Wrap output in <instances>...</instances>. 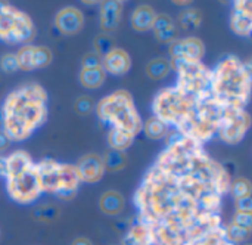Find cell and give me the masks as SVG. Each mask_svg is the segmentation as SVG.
<instances>
[{"mask_svg":"<svg viewBox=\"0 0 252 245\" xmlns=\"http://www.w3.org/2000/svg\"><path fill=\"white\" fill-rule=\"evenodd\" d=\"M232 109L220 102L213 90L192 92L180 87H167L154 99L155 117L162 123L173 124L179 133L188 139L202 143L211 139ZM241 109V108H238Z\"/></svg>","mask_w":252,"mask_h":245,"instance_id":"cell-1","label":"cell"},{"mask_svg":"<svg viewBox=\"0 0 252 245\" xmlns=\"http://www.w3.org/2000/svg\"><path fill=\"white\" fill-rule=\"evenodd\" d=\"M47 118V93L37 83L13 90L1 106L3 132L10 140L28 139Z\"/></svg>","mask_w":252,"mask_h":245,"instance_id":"cell-2","label":"cell"},{"mask_svg":"<svg viewBox=\"0 0 252 245\" xmlns=\"http://www.w3.org/2000/svg\"><path fill=\"white\" fill-rule=\"evenodd\" d=\"M211 90L227 106L244 109L251 90L250 70L236 56H227L211 72Z\"/></svg>","mask_w":252,"mask_h":245,"instance_id":"cell-3","label":"cell"},{"mask_svg":"<svg viewBox=\"0 0 252 245\" xmlns=\"http://www.w3.org/2000/svg\"><path fill=\"white\" fill-rule=\"evenodd\" d=\"M96 114L103 123L112 124V129L127 132L134 138L143 129V123L134 106L131 93L123 89L103 98L96 105Z\"/></svg>","mask_w":252,"mask_h":245,"instance_id":"cell-4","label":"cell"},{"mask_svg":"<svg viewBox=\"0 0 252 245\" xmlns=\"http://www.w3.org/2000/svg\"><path fill=\"white\" fill-rule=\"evenodd\" d=\"M34 169L38 176L41 192L55 194L63 201H69L77 195L80 179L77 176L75 166L46 158L40 163H34Z\"/></svg>","mask_w":252,"mask_h":245,"instance_id":"cell-5","label":"cell"},{"mask_svg":"<svg viewBox=\"0 0 252 245\" xmlns=\"http://www.w3.org/2000/svg\"><path fill=\"white\" fill-rule=\"evenodd\" d=\"M35 35L31 18L9 3L0 1V40L6 43H30Z\"/></svg>","mask_w":252,"mask_h":245,"instance_id":"cell-6","label":"cell"},{"mask_svg":"<svg viewBox=\"0 0 252 245\" xmlns=\"http://www.w3.org/2000/svg\"><path fill=\"white\" fill-rule=\"evenodd\" d=\"M7 194L13 201L19 204H30L40 197L41 189L34 163L21 173L7 177Z\"/></svg>","mask_w":252,"mask_h":245,"instance_id":"cell-7","label":"cell"},{"mask_svg":"<svg viewBox=\"0 0 252 245\" xmlns=\"http://www.w3.org/2000/svg\"><path fill=\"white\" fill-rule=\"evenodd\" d=\"M251 124V118L250 115L244 111V109H232L226 114V117L223 118L220 127H219V135L220 138L230 145L239 143L245 133L248 132Z\"/></svg>","mask_w":252,"mask_h":245,"instance_id":"cell-8","label":"cell"},{"mask_svg":"<svg viewBox=\"0 0 252 245\" xmlns=\"http://www.w3.org/2000/svg\"><path fill=\"white\" fill-rule=\"evenodd\" d=\"M168 52L173 59L201 62V59L205 53V46L198 37H188V38H182V40H174L170 44Z\"/></svg>","mask_w":252,"mask_h":245,"instance_id":"cell-9","label":"cell"},{"mask_svg":"<svg viewBox=\"0 0 252 245\" xmlns=\"http://www.w3.org/2000/svg\"><path fill=\"white\" fill-rule=\"evenodd\" d=\"M75 172L77 176L81 182L86 183H96L99 182L103 175H105V166H103V160L100 155L97 154H86L83 155L77 164H75Z\"/></svg>","mask_w":252,"mask_h":245,"instance_id":"cell-10","label":"cell"},{"mask_svg":"<svg viewBox=\"0 0 252 245\" xmlns=\"http://www.w3.org/2000/svg\"><path fill=\"white\" fill-rule=\"evenodd\" d=\"M83 25H84L83 12L72 6L61 9L55 16V27L63 35H72L80 33Z\"/></svg>","mask_w":252,"mask_h":245,"instance_id":"cell-11","label":"cell"},{"mask_svg":"<svg viewBox=\"0 0 252 245\" xmlns=\"http://www.w3.org/2000/svg\"><path fill=\"white\" fill-rule=\"evenodd\" d=\"M230 27L238 35L248 37L252 31L251 1H236L230 18Z\"/></svg>","mask_w":252,"mask_h":245,"instance_id":"cell-12","label":"cell"},{"mask_svg":"<svg viewBox=\"0 0 252 245\" xmlns=\"http://www.w3.org/2000/svg\"><path fill=\"white\" fill-rule=\"evenodd\" d=\"M131 67V58L130 55L123 49H112L109 53H106L102 58V68L105 72H109L112 75H124L128 72Z\"/></svg>","mask_w":252,"mask_h":245,"instance_id":"cell-13","label":"cell"},{"mask_svg":"<svg viewBox=\"0 0 252 245\" xmlns=\"http://www.w3.org/2000/svg\"><path fill=\"white\" fill-rule=\"evenodd\" d=\"M124 12V3L118 0H106L100 6V28L105 33L114 31L120 22Z\"/></svg>","mask_w":252,"mask_h":245,"instance_id":"cell-14","label":"cell"},{"mask_svg":"<svg viewBox=\"0 0 252 245\" xmlns=\"http://www.w3.org/2000/svg\"><path fill=\"white\" fill-rule=\"evenodd\" d=\"M155 16H157V12L154 10L152 6H149V4H140L131 13V19H130L131 28L134 31H139V33L149 31V30H152Z\"/></svg>","mask_w":252,"mask_h":245,"instance_id":"cell-15","label":"cell"},{"mask_svg":"<svg viewBox=\"0 0 252 245\" xmlns=\"http://www.w3.org/2000/svg\"><path fill=\"white\" fill-rule=\"evenodd\" d=\"M126 207V200L118 191H106L99 200V209L108 216H118Z\"/></svg>","mask_w":252,"mask_h":245,"instance_id":"cell-16","label":"cell"},{"mask_svg":"<svg viewBox=\"0 0 252 245\" xmlns=\"http://www.w3.org/2000/svg\"><path fill=\"white\" fill-rule=\"evenodd\" d=\"M6 163H7V175H6V179H7V177H12L18 173H21L27 167H30L32 164V160L28 152L19 149V151L12 152L6 158Z\"/></svg>","mask_w":252,"mask_h":245,"instance_id":"cell-17","label":"cell"},{"mask_svg":"<svg viewBox=\"0 0 252 245\" xmlns=\"http://www.w3.org/2000/svg\"><path fill=\"white\" fill-rule=\"evenodd\" d=\"M133 142H134V136L127 133V132H123V130H118V129H111L109 133H108L109 149L124 152L127 148L131 146Z\"/></svg>","mask_w":252,"mask_h":245,"instance_id":"cell-18","label":"cell"},{"mask_svg":"<svg viewBox=\"0 0 252 245\" xmlns=\"http://www.w3.org/2000/svg\"><path fill=\"white\" fill-rule=\"evenodd\" d=\"M80 83L83 87L87 89H97L105 83L106 72L103 68H96V70H81L78 74Z\"/></svg>","mask_w":252,"mask_h":245,"instance_id":"cell-19","label":"cell"},{"mask_svg":"<svg viewBox=\"0 0 252 245\" xmlns=\"http://www.w3.org/2000/svg\"><path fill=\"white\" fill-rule=\"evenodd\" d=\"M171 70V64L165 58H155L148 62L146 65V74L151 80H162L164 77L168 75Z\"/></svg>","mask_w":252,"mask_h":245,"instance_id":"cell-20","label":"cell"},{"mask_svg":"<svg viewBox=\"0 0 252 245\" xmlns=\"http://www.w3.org/2000/svg\"><path fill=\"white\" fill-rule=\"evenodd\" d=\"M102 160H103L105 170H108V172H120L128 163V158H127L126 152H120V151H115V149H108L103 154Z\"/></svg>","mask_w":252,"mask_h":245,"instance_id":"cell-21","label":"cell"},{"mask_svg":"<svg viewBox=\"0 0 252 245\" xmlns=\"http://www.w3.org/2000/svg\"><path fill=\"white\" fill-rule=\"evenodd\" d=\"M201 22H202V13H201V10L195 9V7L185 9L179 15V24L186 31L198 28L201 25Z\"/></svg>","mask_w":252,"mask_h":245,"instance_id":"cell-22","label":"cell"},{"mask_svg":"<svg viewBox=\"0 0 252 245\" xmlns=\"http://www.w3.org/2000/svg\"><path fill=\"white\" fill-rule=\"evenodd\" d=\"M143 130H145L146 136L152 140L162 139L168 135V126L157 117L149 118L146 121V124H143Z\"/></svg>","mask_w":252,"mask_h":245,"instance_id":"cell-23","label":"cell"},{"mask_svg":"<svg viewBox=\"0 0 252 245\" xmlns=\"http://www.w3.org/2000/svg\"><path fill=\"white\" fill-rule=\"evenodd\" d=\"M16 61H18V68L22 71H32L34 70V46L25 44L22 46L16 53Z\"/></svg>","mask_w":252,"mask_h":245,"instance_id":"cell-24","label":"cell"},{"mask_svg":"<svg viewBox=\"0 0 252 245\" xmlns=\"http://www.w3.org/2000/svg\"><path fill=\"white\" fill-rule=\"evenodd\" d=\"M229 191L232 192V195L236 200L238 198H244V197H250L252 194V185L247 177H238L233 182H230Z\"/></svg>","mask_w":252,"mask_h":245,"instance_id":"cell-25","label":"cell"},{"mask_svg":"<svg viewBox=\"0 0 252 245\" xmlns=\"http://www.w3.org/2000/svg\"><path fill=\"white\" fill-rule=\"evenodd\" d=\"M93 46H94V53H97L99 56H105L106 53H109L112 49H115V41L108 35V34H99L94 37V41H93Z\"/></svg>","mask_w":252,"mask_h":245,"instance_id":"cell-26","label":"cell"},{"mask_svg":"<svg viewBox=\"0 0 252 245\" xmlns=\"http://www.w3.org/2000/svg\"><path fill=\"white\" fill-rule=\"evenodd\" d=\"M53 59L52 50L46 46H34V70L46 68Z\"/></svg>","mask_w":252,"mask_h":245,"instance_id":"cell-27","label":"cell"},{"mask_svg":"<svg viewBox=\"0 0 252 245\" xmlns=\"http://www.w3.org/2000/svg\"><path fill=\"white\" fill-rule=\"evenodd\" d=\"M59 216V210L55 207V206H43V207H38L32 211V217L38 222H46V223H50V222H55Z\"/></svg>","mask_w":252,"mask_h":245,"instance_id":"cell-28","label":"cell"},{"mask_svg":"<svg viewBox=\"0 0 252 245\" xmlns=\"http://www.w3.org/2000/svg\"><path fill=\"white\" fill-rule=\"evenodd\" d=\"M250 234H251V231L244 229V228H239V226H236V225H233V223H232V225L227 228V231H226L227 238H229L230 241H233V243H241V241L248 240V238H250Z\"/></svg>","mask_w":252,"mask_h":245,"instance_id":"cell-29","label":"cell"},{"mask_svg":"<svg viewBox=\"0 0 252 245\" xmlns=\"http://www.w3.org/2000/svg\"><path fill=\"white\" fill-rule=\"evenodd\" d=\"M94 101H93V98H90V96H81V98H78L77 101H75V105H74V108H75V111L80 114V115H89L93 109H94Z\"/></svg>","mask_w":252,"mask_h":245,"instance_id":"cell-30","label":"cell"},{"mask_svg":"<svg viewBox=\"0 0 252 245\" xmlns=\"http://www.w3.org/2000/svg\"><path fill=\"white\" fill-rule=\"evenodd\" d=\"M102 68V56L94 52L86 53L81 59V70H96Z\"/></svg>","mask_w":252,"mask_h":245,"instance_id":"cell-31","label":"cell"},{"mask_svg":"<svg viewBox=\"0 0 252 245\" xmlns=\"http://www.w3.org/2000/svg\"><path fill=\"white\" fill-rule=\"evenodd\" d=\"M0 70L6 74H12L16 70H19L15 53H6L0 58Z\"/></svg>","mask_w":252,"mask_h":245,"instance_id":"cell-32","label":"cell"},{"mask_svg":"<svg viewBox=\"0 0 252 245\" xmlns=\"http://www.w3.org/2000/svg\"><path fill=\"white\" fill-rule=\"evenodd\" d=\"M233 225L251 231L252 228V214L251 213H236L233 217Z\"/></svg>","mask_w":252,"mask_h":245,"instance_id":"cell-33","label":"cell"},{"mask_svg":"<svg viewBox=\"0 0 252 245\" xmlns=\"http://www.w3.org/2000/svg\"><path fill=\"white\" fill-rule=\"evenodd\" d=\"M235 207L238 210V213H251L252 214V198L250 197H244V198H238L235 201Z\"/></svg>","mask_w":252,"mask_h":245,"instance_id":"cell-34","label":"cell"},{"mask_svg":"<svg viewBox=\"0 0 252 245\" xmlns=\"http://www.w3.org/2000/svg\"><path fill=\"white\" fill-rule=\"evenodd\" d=\"M10 145V139L7 138V135L0 129V152L6 151Z\"/></svg>","mask_w":252,"mask_h":245,"instance_id":"cell-35","label":"cell"},{"mask_svg":"<svg viewBox=\"0 0 252 245\" xmlns=\"http://www.w3.org/2000/svg\"><path fill=\"white\" fill-rule=\"evenodd\" d=\"M6 175H7V163L4 157H0V176L6 177Z\"/></svg>","mask_w":252,"mask_h":245,"instance_id":"cell-36","label":"cell"},{"mask_svg":"<svg viewBox=\"0 0 252 245\" xmlns=\"http://www.w3.org/2000/svg\"><path fill=\"white\" fill-rule=\"evenodd\" d=\"M71 245H93V244H92V241H90L89 238L78 237V238H75V240L72 241V244Z\"/></svg>","mask_w":252,"mask_h":245,"instance_id":"cell-37","label":"cell"}]
</instances>
